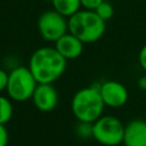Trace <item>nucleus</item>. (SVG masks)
Returning <instances> with one entry per match:
<instances>
[{
	"instance_id": "nucleus-8",
	"label": "nucleus",
	"mask_w": 146,
	"mask_h": 146,
	"mask_svg": "<svg viewBox=\"0 0 146 146\" xmlns=\"http://www.w3.org/2000/svg\"><path fill=\"white\" fill-rule=\"evenodd\" d=\"M32 100L34 106L41 112L52 111L58 103V92L52 83H38Z\"/></svg>"
},
{
	"instance_id": "nucleus-12",
	"label": "nucleus",
	"mask_w": 146,
	"mask_h": 146,
	"mask_svg": "<svg viewBox=\"0 0 146 146\" xmlns=\"http://www.w3.org/2000/svg\"><path fill=\"white\" fill-rule=\"evenodd\" d=\"M14 114V108L10 99L5 96H0V124H6L10 121Z\"/></svg>"
},
{
	"instance_id": "nucleus-4",
	"label": "nucleus",
	"mask_w": 146,
	"mask_h": 146,
	"mask_svg": "<svg viewBox=\"0 0 146 146\" xmlns=\"http://www.w3.org/2000/svg\"><path fill=\"white\" fill-rule=\"evenodd\" d=\"M38 86L35 78L29 67L17 66L8 73L7 94L15 102H25L32 98Z\"/></svg>"
},
{
	"instance_id": "nucleus-15",
	"label": "nucleus",
	"mask_w": 146,
	"mask_h": 146,
	"mask_svg": "<svg viewBox=\"0 0 146 146\" xmlns=\"http://www.w3.org/2000/svg\"><path fill=\"white\" fill-rule=\"evenodd\" d=\"M81 1V7L84 9L89 10H95L104 0H80Z\"/></svg>"
},
{
	"instance_id": "nucleus-5",
	"label": "nucleus",
	"mask_w": 146,
	"mask_h": 146,
	"mask_svg": "<svg viewBox=\"0 0 146 146\" xmlns=\"http://www.w3.org/2000/svg\"><path fill=\"white\" fill-rule=\"evenodd\" d=\"M124 125L113 115H102L92 123V138L104 146H117L123 143Z\"/></svg>"
},
{
	"instance_id": "nucleus-3",
	"label": "nucleus",
	"mask_w": 146,
	"mask_h": 146,
	"mask_svg": "<svg viewBox=\"0 0 146 146\" xmlns=\"http://www.w3.org/2000/svg\"><path fill=\"white\" fill-rule=\"evenodd\" d=\"M68 19V32L80 39L83 43L98 41L105 33V22L95 10L80 9Z\"/></svg>"
},
{
	"instance_id": "nucleus-6",
	"label": "nucleus",
	"mask_w": 146,
	"mask_h": 146,
	"mask_svg": "<svg viewBox=\"0 0 146 146\" xmlns=\"http://www.w3.org/2000/svg\"><path fill=\"white\" fill-rule=\"evenodd\" d=\"M38 30L43 40L56 42L68 32V19L55 9L47 10L38 18Z\"/></svg>"
},
{
	"instance_id": "nucleus-16",
	"label": "nucleus",
	"mask_w": 146,
	"mask_h": 146,
	"mask_svg": "<svg viewBox=\"0 0 146 146\" xmlns=\"http://www.w3.org/2000/svg\"><path fill=\"white\" fill-rule=\"evenodd\" d=\"M8 131L7 128L5 127V124H0V146H7L8 144Z\"/></svg>"
},
{
	"instance_id": "nucleus-7",
	"label": "nucleus",
	"mask_w": 146,
	"mask_h": 146,
	"mask_svg": "<svg viewBox=\"0 0 146 146\" xmlns=\"http://www.w3.org/2000/svg\"><path fill=\"white\" fill-rule=\"evenodd\" d=\"M99 92L105 106L108 107H121L123 106L129 97L127 88L119 81L108 80L99 84Z\"/></svg>"
},
{
	"instance_id": "nucleus-10",
	"label": "nucleus",
	"mask_w": 146,
	"mask_h": 146,
	"mask_svg": "<svg viewBox=\"0 0 146 146\" xmlns=\"http://www.w3.org/2000/svg\"><path fill=\"white\" fill-rule=\"evenodd\" d=\"M55 48L66 60L75 59L83 51V42L72 33L67 32L55 42Z\"/></svg>"
},
{
	"instance_id": "nucleus-13",
	"label": "nucleus",
	"mask_w": 146,
	"mask_h": 146,
	"mask_svg": "<svg viewBox=\"0 0 146 146\" xmlns=\"http://www.w3.org/2000/svg\"><path fill=\"white\" fill-rule=\"evenodd\" d=\"M95 11H96V14H97L104 22L111 19V18L113 17V15H114V8H113V6H112L110 2L105 1V0L95 9Z\"/></svg>"
},
{
	"instance_id": "nucleus-2",
	"label": "nucleus",
	"mask_w": 146,
	"mask_h": 146,
	"mask_svg": "<svg viewBox=\"0 0 146 146\" xmlns=\"http://www.w3.org/2000/svg\"><path fill=\"white\" fill-rule=\"evenodd\" d=\"M99 84L94 83L90 87L78 90L71 103L72 113L79 122L94 123L103 115L105 104L99 92Z\"/></svg>"
},
{
	"instance_id": "nucleus-17",
	"label": "nucleus",
	"mask_w": 146,
	"mask_h": 146,
	"mask_svg": "<svg viewBox=\"0 0 146 146\" xmlns=\"http://www.w3.org/2000/svg\"><path fill=\"white\" fill-rule=\"evenodd\" d=\"M138 62H139V65L140 67L146 72V44H144L139 51V55H138Z\"/></svg>"
},
{
	"instance_id": "nucleus-9",
	"label": "nucleus",
	"mask_w": 146,
	"mask_h": 146,
	"mask_svg": "<svg viewBox=\"0 0 146 146\" xmlns=\"http://www.w3.org/2000/svg\"><path fill=\"white\" fill-rule=\"evenodd\" d=\"M124 146H146V121L136 119L124 125Z\"/></svg>"
},
{
	"instance_id": "nucleus-1",
	"label": "nucleus",
	"mask_w": 146,
	"mask_h": 146,
	"mask_svg": "<svg viewBox=\"0 0 146 146\" xmlns=\"http://www.w3.org/2000/svg\"><path fill=\"white\" fill-rule=\"evenodd\" d=\"M38 83H52L66 70V59L55 47H41L30 57L29 66Z\"/></svg>"
},
{
	"instance_id": "nucleus-18",
	"label": "nucleus",
	"mask_w": 146,
	"mask_h": 146,
	"mask_svg": "<svg viewBox=\"0 0 146 146\" xmlns=\"http://www.w3.org/2000/svg\"><path fill=\"white\" fill-rule=\"evenodd\" d=\"M7 84H8V73L5 70L0 68V92L6 90Z\"/></svg>"
},
{
	"instance_id": "nucleus-14",
	"label": "nucleus",
	"mask_w": 146,
	"mask_h": 146,
	"mask_svg": "<svg viewBox=\"0 0 146 146\" xmlns=\"http://www.w3.org/2000/svg\"><path fill=\"white\" fill-rule=\"evenodd\" d=\"M76 132L82 138L92 137V123L79 122V125L76 127Z\"/></svg>"
},
{
	"instance_id": "nucleus-11",
	"label": "nucleus",
	"mask_w": 146,
	"mask_h": 146,
	"mask_svg": "<svg viewBox=\"0 0 146 146\" xmlns=\"http://www.w3.org/2000/svg\"><path fill=\"white\" fill-rule=\"evenodd\" d=\"M51 3L54 9L66 18L78 13L81 7L80 0H51Z\"/></svg>"
},
{
	"instance_id": "nucleus-19",
	"label": "nucleus",
	"mask_w": 146,
	"mask_h": 146,
	"mask_svg": "<svg viewBox=\"0 0 146 146\" xmlns=\"http://www.w3.org/2000/svg\"><path fill=\"white\" fill-rule=\"evenodd\" d=\"M138 87L141 89V90H146V74L145 75H141L139 79H138Z\"/></svg>"
},
{
	"instance_id": "nucleus-20",
	"label": "nucleus",
	"mask_w": 146,
	"mask_h": 146,
	"mask_svg": "<svg viewBox=\"0 0 146 146\" xmlns=\"http://www.w3.org/2000/svg\"><path fill=\"white\" fill-rule=\"evenodd\" d=\"M47 1H51V0H47Z\"/></svg>"
}]
</instances>
